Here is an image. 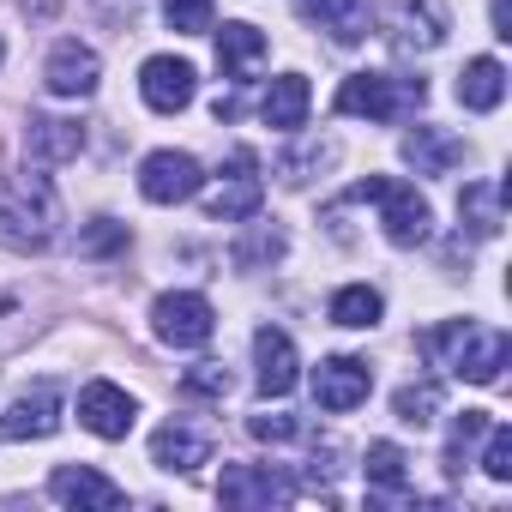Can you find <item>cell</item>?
Here are the masks:
<instances>
[{
    "instance_id": "cell-1",
    "label": "cell",
    "mask_w": 512,
    "mask_h": 512,
    "mask_svg": "<svg viewBox=\"0 0 512 512\" xmlns=\"http://www.w3.org/2000/svg\"><path fill=\"white\" fill-rule=\"evenodd\" d=\"M55 223H61V199H55V181L43 169L0 181V247L43 253L55 241Z\"/></svg>"
},
{
    "instance_id": "cell-2",
    "label": "cell",
    "mask_w": 512,
    "mask_h": 512,
    "mask_svg": "<svg viewBox=\"0 0 512 512\" xmlns=\"http://www.w3.org/2000/svg\"><path fill=\"white\" fill-rule=\"evenodd\" d=\"M422 356H434V368H446V374H458V380H470V386H494L500 368H506V356H512V344H506V332H494V326L446 320V326H434V332L422 338Z\"/></svg>"
},
{
    "instance_id": "cell-3",
    "label": "cell",
    "mask_w": 512,
    "mask_h": 512,
    "mask_svg": "<svg viewBox=\"0 0 512 512\" xmlns=\"http://www.w3.org/2000/svg\"><path fill=\"white\" fill-rule=\"evenodd\" d=\"M428 103L422 79H398V73H350L338 85V115H368V121H404Z\"/></svg>"
},
{
    "instance_id": "cell-4",
    "label": "cell",
    "mask_w": 512,
    "mask_h": 512,
    "mask_svg": "<svg viewBox=\"0 0 512 512\" xmlns=\"http://www.w3.org/2000/svg\"><path fill=\"white\" fill-rule=\"evenodd\" d=\"M344 199H374V205H380V223H386V241H392V247H422V241H428V229H434V211H428V199H422L410 181L368 175V181H356Z\"/></svg>"
},
{
    "instance_id": "cell-5",
    "label": "cell",
    "mask_w": 512,
    "mask_h": 512,
    "mask_svg": "<svg viewBox=\"0 0 512 512\" xmlns=\"http://www.w3.org/2000/svg\"><path fill=\"white\" fill-rule=\"evenodd\" d=\"M266 205V181H260V157H253L247 145L241 151H229V169L217 175V187L205 193V211L217 217V223H241V217H253Z\"/></svg>"
},
{
    "instance_id": "cell-6",
    "label": "cell",
    "mask_w": 512,
    "mask_h": 512,
    "mask_svg": "<svg viewBox=\"0 0 512 512\" xmlns=\"http://www.w3.org/2000/svg\"><path fill=\"white\" fill-rule=\"evenodd\" d=\"M151 332H157L169 350H199V344H211L217 314H211L205 296L175 290V296H157V308H151Z\"/></svg>"
},
{
    "instance_id": "cell-7",
    "label": "cell",
    "mask_w": 512,
    "mask_h": 512,
    "mask_svg": "<svg viewBox=\"0 0 512 512\" xmlns=\"http://www.w3.org/2000/svg\"><path fill=\"white\" fill-rule=\"evenodd\" d=\"M446 31H452V19H446L440 0H398V7L386 13L392 55H428V49L446 43Z\"/></svg>"
},
{
    "instance_id": "cell-8",
    "label": "cell",
    "mask_w": 512,
    "mask_h": 512,
    "mask_svg": "<svg viewBox=\"0 0 512 512\" xmlns=\"http://www.w3.org/2000/svg\"><path fill=\"white\" fill-rule=\"evenodd\" d=\"M205 187V169H199V157H187V151H151L145 163H139V193L151 199V205H181V199H193Z\"/></svg>"
},
{
    "instance_id": "cell-9",
    "label": "cell",
    "mask_w": 512,
    "mask_h": 512,
    "mask_svg": "<svg viewBox=\"0 0 512 512\" xmlns=\"http://www.w3.org/2000/svg\"><path fill=\"white\" fill-rule=\"evenodd\" d=\"M217 500L223 506H290L296 482L278 464H229L223 482H217Z\"/></svg>"
},
{
    "instance_id": "cell-10",
    "label": "cell",
    "mask_w": 512,
    "mask_h": 512,
    "mask_svg": "<svg viewBox=\"0 0 512 512\" xmlns=\"http://www.w3.org/2000/svg\"><path fill=\"white\" fill-rule=\"evenodd\" d=\"M368 392H374V368H368L362 356H326V362L314 368V398H320V410H332V416L368 404Z\"/></svg>"
},
{
    "instance_id": "cell-11",
    "label": "cell",
    "mask_w": 512,
    "mask_h": 512,
    "mask_svg": "<svg viewBox=\"0 0 512 512\" xmlns=\"http://www.w3.org/2000/svg\"><path fill=\"white\" fill-rule=\"evenodd\" d=\"M55 428H61V386L55 380H37L7 416H0V440H7V446L13 440H49Z\"/></svg>"
},
{
    "instance_id": "cell-12",
    "label": "cell",
    "mask_w": 512,
    "mask_h": 512,
    "mask_svg": "<svg viewBox=\"0 0 512 512\" xmlns=\"http://www.w3.org/2000/svg\"><path fill=\"white\" fill-rule=\"evenodd\" d=\"M133 416H139V404H133L115 380H91V386L79 392V422H85L97 440H127V434H133Z\"/></svg>"
},
{
    "instance_id": "cell-13",
    "label": "cell",
    "mask_w": 512,
    "mask_h": 512,
    "mask_svg": "<svg viewBox=\"0 0 512 512\" xmlns=\"http://www.w3.org/2000/svg\"><path fill=\"white\" fill-rule=\"evenodd\" d=\"M253 362H260V374H253V380H260V398H284L302 374V362H296V338L284 332V326H260V332H253Z\"/></svg>"
},
{
    "instance_id": "cell-14",
    "label": "cell",
    "mask_w": 512,
    "mask_h": 512,
    "mask_svg": "<svg viewBox=\"0 0 512 512\" xmlns=\"http://www.w3.org/2000/svg\"><path fill=\"white\" fill-rule=\"evenodd\" d=\"M193 61H175V55H151L145 67H139V91H145V103L157 109V115H175V109H187L193 103Z\"/></svg>"
},
{
    "instance_id": "cell-15",
    "label": "cell",
    "mask_w": 512,
    "mask_h": 512,
    "mask_svg": "<svg viewBox=\"0 0 512 512\" xmlns=\"http://www.w3.org/2000/svg\"><path fill=\"white\" fill-rule=\"evenodd\" d=\"M151 458H157V470H181V476H193L205 458H211V428H193V422H163L157 434H151Z\"/></svg>"
},
{
    "instance_id": "cell-16",
    "label": "cell",
    "mask_w": 512,
    "mask_h": 512,
    "mask_svg": "<svg viewBox=\"0 0 512 512\" xmlns=\"http://www.w3.org/2000/svg\"><path fill=\"white\" fill-rule=\"evenodd\" d=\"M296 13H302L308 25H320L338 49H356V43L368 37V25H374L368 0H296Z\"/></svg>"
},
{
    "instance_id": "cell-17",
    "label": "cell",
    "mask_w": 512,
    "mask_h": 512,
    "mask_svg": "<svg viewBox=\"0 0 512 512\" xmlns=\"http://www.w3.org/2000/svg\"><path fill=\"white\" fill-rule=\"evenodd\" d=\"M49 91L55 97H91L97 91V79H103V61H97V49H85V43H55V55H49Z\"/></svg>"
},
{
    "instance_id": "cell-18",
    "label": "cell",
    "mask_w": 512,
    "mask_h": 512,
    "mask_svg": "<svg viewBox=\"0 0 512 512\" xmlns=\"http://www.w3.org/2000/svg\"><path fill=\"white\" fill-rule=\"evenodd\" d=\"M49 500H61V506H121L127 488L109 482V476L91 470V464H61V470L49 476Z\"/></svg>"
},
{
    "instance_id": "cell-19",
    "label": "cell",
    "mask_w": 512,
    "mask_h": 512,
    "mask_svg": "<svg viewBox=\"0 0 512 512\" xmlns=\"http://www.w3.org/2000/svg\"><path fill=\"white\" fill-rule=\"evenodd\" d=\"M25 151H31V163H73L85 151V127L67 121V115H31Z\"/></svg>"
},
{
    "instance_id": "cell-20",
    "label": "cell",
    "mask_w": 512,
    "mask_h": 512,
    "mask_svg": "<svg viewBox=\"0 0 512 512\" xmlns=\"http://www.w3.org/2000/svg\"><path fill=\"white\" fill-rule=\"evenodd\" d=\"M266 49H272L266 31H253V25H241V19L223 25V31H217V67H223V79H229V85H247L253 67L266 61Z\"/></svg>"
},
{
    "instance_id": "cell-21",
    "label": "cell",
    "mask_w": 512,
    "mask_h": 512,
    "mask_svg": "<svg viewBox=\"0 0 512 512\" xmlns=\"http://www.w3.org/2000/svg\"><path fill=\"white\" fill-rule=\"evenodd\" d=\"M308 103H314L308 79H302V73H284V79L266 85V97H260V121L278 127V133H296V127L308 121Z\"/></svg>"
},
{
    "instance_id": "cell-22",
    "label": "cell",
    "mask_w": 512,
    "mask_h": 512,
    "mask_svg": "<svg viewBox=\"0 0 512 512\" xmlns=\"http://www.w3.org/2000/svg\"><path fill=\"white\" fill-rule=\"evenodd\" d=\"M458 157H464V145H458L452 133H440V127H410V133H404V163H410L416 175H446Z\"/></svg>"
},
{
    "instance_id": "cell-23",
    "label": "cell",
    "mask_w": 512,
    "mask_h": 512,
    "mask_svg": "<svg viewBox=\"0 0 512 512\" xmlns=\"http://www.w3.org/2000/svg\"><path fill=\"white\" fill-rule=\"evenodd\" d=\"M500 97H506V67H500L494 55H476V61L458 73V103L476 109V115H488V109H500Z\"/></svg>"
},
{
    "instance_id": "cell-24",
    "label": "cell",
    "mask_w": 512,
    "mask_h": 512,
    "mask_svg": "<svg viewBox=\"0 0 512 512\" xmlns=\"http://www.w3.org/2000/svg\"><path fill=\"white\" fill-rule=\"evenodd\" d=\"M500 211H506V187H494V181H464V193H458V217H464V229H470L476 241L500 235Z\"/></svg>"
},
{
    "instance_id": "cell-25",
    "label": "cell",
    "mask_w": 512,
    "mask_h": 512,
    "mask_svg": "<svg viewBox=\"0 0 512 512\" xmlns=\"http://www.w3.org/2000/svg\"><path fill=\"white\" fill-rule=\"evenodd\" d=\"M362 470H368V488H374V494H404V488H410V458H404L392 440H374Z\"/></svg>"
},
{
    "instance_id": "cell-26",
    "label": "cell",
    "mask_w": 512,
    "mask_h": 512,
    "mask_svg": "<svg viewBox=\"0 0 512 512\" xmlns=\"http://www.w3.org/2000/svg\"><path fill=\"white\" fill-rule=\"evenodd\" d=\"M380 290H368V284H350V290H338L332 296V326H350V332H368V326H380Z\"/></svg>"
},
{
    "instance_id": "cell-27",
    "label": "cell",
    "mask_w": 512,
    "mask_h": 512,
    "mask_svg": "<svg viewBox=\"0 0 512 512\" xmlns=\"http://www.w3.org/2000/svg\"><path fill=\"white\" fill-rule=\"evenodd\" d=\"M488 422H494L488 410H464V416H452V434H446V476H464L470 446L482 440V428H488Z\"/></svg>"
},
{
    "instance_id": "cell-28",
    "label": "cell",
    "mask_w": 512,
    "mask_h": 512,
    "mask_svg": "<svg viewBox=\"0 0 512 512\" xmlns=\"http://www.w3.org/2000/svg\"><path fill=\"white\" fill-rule=\"evenodd\" d=\"M31 332H37V320H31V296L0 290V356H13Z\"/></svg>"
},
{
    "instance_id": "cell-29",
    "label": "cell",
    "mask_w": 512,
    "mask_h": 512,
    "mask_svg": "<svg viewBox=\"0 0 512 512\" xmlns=\"http://www.w3.org/2000/svg\"><path fill=\"white\" fill-rule=\"evenodd\" d=\"M392 410H398V422H410V428H428V422H434V410H440V386H434V380H422V386H404V392L392 398Z\"/></svg>"
},
{
    "instance_id": "cell-30",
    "label": "cell",
    "mask_w": 512,
    "mask_h": 512,
    "mask_svg": "<svg viewBox=\"0 0 512 512\" xmlns=\"http://www.w3.org/2000/svg\"><path fill=\"white\" fill-rule=\"evenodd\" d=\"M284 229H272V223H260L241 247H235V266H272V260H284Z\"/></svg>"
},
{
    "instance_id": "cell-31",
    "label": "cell",
    "mask_w": 512,
    "mask_h": 512,
    "mask_svg": "<svg viewBox=\"0 0 512 512\" xmlns=\"http://www.w3.org/2000/svg\"><path fill=\"white\" fill-rule=\"evenodd\" d=\"M163 19H169V31H181V37H205L211 19H217V7H211V0H163Z\"/></svg>"
},
{
    "instance_id": "cell-32",
    "label": "cell",
    "mask_w": 512,
    "mask_h": 512,
    "mask_svg": "<svg viewBox=\"0 0 512 512\" xmlns=\"http://www.w3.org/2000/svg\"><path fill=\"white\" fill-rule=\"evenodd\" d=\"M181 392H187V398H229V392H235V374H229L223 362H199V368L181 374Z\"/></svg>"
},
{
    "instance_id": "cell-33",
    "label": "cell",
    "mask_w": 512,
    "mask_h": 512,
    "mask_svg": "<svg viewBox=\"0 0 512 512\" xmlns=\"http://www.w3.org/2000/svg\"><path fill=\"white\" fill-rule=\"evenodd\" d=\"M482 434H488V452H482V470H488L494 482H512V428H506V422H488Z\"/></svg>"
},
{
    "instance_id": "cell-34",
    "label": "cell",
    "mask_w": 512,
    "mask_h": 512,
    "mask_svg": "<svg viewBox=\"0 0 512 512\" xmlns=\"http://www.w3.org/2000/svg\"><path fill=\"white\" fill-rule=\"evenodd\" d=\"M121 247H127V223H115V217H97L79 235V253H121Z\"/></svg>"
},
{
    "instance_id": "cell-35",
    "label": "cell",
    "mask_w": 512,
    "mask_h": 512,
    "mask_svg": "<svg viewBox=\"0 0 512 512\" xmlns=\"http://www.w3.org/2000/svg\"><path fill=\"white\" fill-rule=\"evenodd\" d=\"M247 434H253V440L284 446V440H302V434H308V422H302V416H253V422H247Z\"/></svg>"
},
{
    "instance_id": "cell-36",
    "label": "cell",
    "mask_w": 512,
    "mask_h": 512,
    "mask_svg": "<svg viewBox=\"0 0 512 512\" xmlns=\"http://www.w3.org/2000/svg\"><path fill=\"white\" fill-rule=\"evenodd\" d=\"M320 163H332V145H308V151H296V157H284L278 169H284V181H290V187H302V181H308V175H314Z\"/></svg>"
},
{
    "instance_id": "cell-37",
    "label": "cell",
    "mask_w": 512,
    "mask_h": 512,
    "mask_svg": "<svg viewBox=\"0 0 512 512\" xmlns=\"http://www.w3.org/2000/svg\"><path fill=\"white\" fill-rule=\"evenodd\" d=\"M494 37L512 43V0H494Z\"/></svg>"
},
{
    "instance_id": "cell-38",
    "label": "cell",
    "mask_w": 512,
    "mask_h": 512,
    "mask_svg": "<svg viewBox=\"0 0 512 512\" xmlns=\"http://www.w3.org/2000/svg\"><path fill=\"white\" fill-rule=\"evenodd\" d=\"M211 115H217V121H235V115H241V97H217Z\"/></svg>"
},
{
    "instance_id": "cell-39",
    "label": "cell",
    "mask_w": 512,
    "mask_h": 512,
    "mask_svg": "<svg viewBox=\"0 0 512 512\" xmlns=\"http://www.w3.org/2000/svg\"><path fill=\"white\" fill-rule=\"evenodd\" d=\"M0 61H7V43H0Z\"/></svg>"
}]
</instances>
